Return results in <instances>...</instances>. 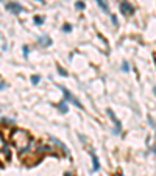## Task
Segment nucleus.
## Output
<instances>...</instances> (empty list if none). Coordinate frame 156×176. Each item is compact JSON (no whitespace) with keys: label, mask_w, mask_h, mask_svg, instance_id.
<instances>
[{"label":"nucleus","mask_w":156,"mask_h":176,"mask_svg":"<svg viewBox=\"0 0 156 176\" xmlns=\"http://www.w3.org/2000/svg\"><path fill=\"white\" fill-rule=\"evenodd\" d=\"M11 137H12V142H14V145H16V148H17L19 151L28 150V146H30V143H31V137L28 136L27 131L16 129V131H12Z\"/></svg>","instance_id":"1"},{"label":"nucleus","mask_w":156,"mask_h":176,"mask_svg":"<svg viewBox=\"0 0 156 176\" xmlns=\"http://www.w3.org/2000/svg\"><path fill=\"white\" fill-rule=\"evenodd\" d=\"M59 87H61V90H62V93H64V101L72 103L73 106H76V107H80V109H81V107H83V106H81V103L78 101V100H76V98L72 95V93H70V92H69L66 87H62V86H59Z\"/></svg>","instance_id":"2"},{"label":"nucleus","mask_w":156,"mask_h":176,"mask_svg":"<svg viewBox=\"0 0 156 176\" xmlns=\"http://www.w3.org/2000/svg\"><path fill=\"white\" fill-rule=\"evenodd\" d=\"M5 8H6L8 11H11L12 14H19V12L23 11V8H22L19 3H12V2H8V3L5 5Z\"/></svg>","instance_id":"3"},{"label":"nucleus","mask_w":156,"mask_h":176,"mask_svg":"<svg viewBox=\"0 0 156 176\" xmlns=\"http://www.w3.org/2000/svg\"><path fill=\"white\" fill-rule=\"evenodd\" d=\"M120 9H122L123 14H126V16H128V14H133V11H134L133 6L129 5L128 2H122V3H120Z\"/></svg>","instance_id":"4"},{"label":"nucleus","mask_w":156,"mask_h":176,"mask_svg":"<svg viewBox=\"0 0 156 176\" xmlns=\"http://www.w3.org/2000/svg\"><path fill=\"white\" fill-rule=\"evenodd\" d=\"M108 115L111 117V120H112L114 123H115V131H120V121L115 118V115H114V112H112L111 109H108Z\"/></svg>","instance_id":"5"},{"label":"nucleus","mask_w":156,"mask_h":176,"mask_svg":"<svg viewBox=\"0 0 156 176\" xmlns=\"http://www.w3.org/2000/svg\"><path fill=\"white\" fill-rule=\"evenodd\" d=\"M95 2H97V5H98L103 11H105V12H109V6L105 3V0H95Z\"/></svg>","instance_id":"6"},{"label":"nucleus","mask_w":156,"mask_h":176,"mask_svg":"<svg viewBox=\"0 0 156 176\" xmlns=\"http://www.w3.org/2000/svg\"><path fill=\"white\" fill-rule=\"evenodd\" d=\"M92 171H98V168H100V165H98V159H97V156L92 153Z\"/></svg>","instance_id":"7"},{"label":"nucleus","mask_w":156,"mask_h":176,"mask_svg":"<svg viewBox=\"0 0 156 176\" xmlns=\"http://www.w3.org/2000/svg\"><path fill=\"white\" fill-rule=\"evenodd\" d=\"M39 42H41L42 45H47V47H48V45L51 44V40H50L47 36H44V39H39Z\"/></svg>","instance_id":"8"},{"label":"nucleus","mask_w":156,"mask_h":176,"mask_svg":"<svg viewBox=\"0 0 156 176\" xmlns=\"http://www.w3.org/2000/svg\"><path fill=\"white\" fill-rule=\"evenodd\" d=\"M39 79H41V76H37V75H36V76L31 78V83H33V84H37V83H39Z\"/></svg>","instance_id":"9"},{"label":"nucleus","mask_w":156,"mask_h":176,"mask_svg":"<svg viewBox=\"0 0 156 176\" xmlns=\"http://www.w3.org/2000/svg\"><path fill=\"white\" fill-rule=\"evenodd\" d=\"M58 107H59V109H61L62 112H67V109H66V106H64V103H61V104H59Z\"/></svg>","instance_id":"10"},{"label":"nucleus","mask_w":156,"mask_h":176,"mask_svg":"<svg viewBox=\"0 0 156 176\" xmlns=\"http://www.w3.org/2000/svg\"><path fill=\"white\" fill-rule=\"evenodd\" d=\"M76 8H78V9H83V8H84V3H80V2H78V3H76Z\"/></svg>","instance_id":"11"},{"label":"nucleus","mask_w":156,"mask_h":176,"mask_svg":"<svg viewBox=\"0 0 156 176\" xmlns=\"http://www.w3.org/2000/svg\"><path fill=\"white\" fill-rule=\"evenodd\" d=\"M34 22L39 25V23H42V19H41V17H34Z\"/></svg>","instance_id":"12"},{"label":"nucleus","mask_w":156,"mask_h":176,"mask_svg":"<svg viewBox=\"0 0 156 176\" xmlns=\"http://www.w3.org/2000/svg\"><path fill=\"white\" fill-rule=\"evenodd\" d=\"M23 55H25V56L28 55V48H27V47H23Z\"/></svg>","instance_id":"13"},{"label":"nucleus","mask_w":156,"mask_h":176,"mask_svg":"<svg viewBox=\"0 0 156 176\" xmlns=\"http://www.w3.org/2000/svg\"><path fill=\"white\" fill-rule=\"evenodd\" d=\"M58 70H59V73H61V75H62V76H66V72H64V70H62V69H61V67H59V69H58Z\"/></svg>","instance_id":"14"},{"label":"nucleus","mask_w":156,"mask_h":176,"mask_svg":"<svg viewBox=\"0 0 156 176\" xmlns=\"http://www.w3.org/2000/svg\"><path fill=\"white\" fill-rule=\"evenodd\" d=\"M64 176H73L72 173H66V174H64Z\"/></svg>","instance_id":"15"},{"label":"nucleus","mask_w":156,"mask_h":176,"mask_svg":"<svg viewBox=\"0 0 156 176\" xmlns=\"http://www.w3.org/2000/svg\"><path fill=\"white\" fill-rule=\"evenodd\" d=\"M154 95H156V87H154Z\"/></svg>","instance_id":"16"},{"label":"nucleus","mask_w":156,"mask_h":176,"mask_svg":"<svg viewBox=\"0 0 156 176\" xmlns=\"http://www.w3.org/2000/svg\"><path fill=\"white\" fill-rule=\"evenodd\" d=\"M37 2H44V0H37Z\"/></svg>","instance_id":"17"},{"label":"nucleus","mask_w":156,"mask_h":176,"mask_svg":"<svg viewBox=\"0 0 156 176\" xmlns=\"http://www.w3.org/2000/svg\"><path fill=\"white\" fill-rule=\"evenodd\" d=\"M117 176H123V174H117Z\"/></svg>","instance_id":"18"}]
</instances>
